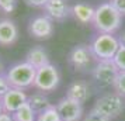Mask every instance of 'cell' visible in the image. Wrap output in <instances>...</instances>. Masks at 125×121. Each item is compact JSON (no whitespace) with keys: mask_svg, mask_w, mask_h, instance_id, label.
I'll return each instance as SVG.
<instances>
[{"mask_svg":"<svg viewBox=\"0 0 125 121\" xmlns=\"http://www.w3.org/2000/svg\"><path fill=\"white\" fill-rule=\"evenodd\" d=\"M28 34L35 40H49L53 35V20L46 14L35 16L28 23Z\"/></svg>","mask_w":125,"mask_h":121,"instance_id":"cell-8","label":"cell"},{"mask_svg":"<svg viewBox=\"0 0 125 121\" xmlns=\"http://www.w3.org/2000/svg\"><path fill=\"white\" fill-rule=\"evenodd\" d=\"M66 97L72 99L80 104H84L90 99V86L84 80H74L69 85L66 90Z\"/></svg>","mask_w":125,"mask_h":121,"instance_id":"cell-13","label":"cell"},{"mask_svg":"<svg viewBox=\"0 0 125 121\" xmlns=\"http://www.w3.org/2000/svg\"><path fill=\"white\" fill-rule=\"evenodd\" d=\"M27 6L31 7H45V4L49 0H24Z\"/></svg>","mask_w":125,"mask_h":121,"instance_id":"cell-25","label":"cell"},{"mask_svg":"<svg viewBox=\"0 0 125 121\" xmlns=\"http://www.w3.org/2000/svg\"><path fill=\"white\" fill-rule=\"evenodd\" d=\"M0 121H13V117L9 113H3V114L0 115Z\"/></svg>","mask_w":125,"mask_h":121,"instance_id":"cell-26","label":"cell"},{"mask_svg":"<svg viewBox=\"0 0 125 121\" xmlns=\"http://www.w3.org/2000/svg\"><path fill=\"white\" fill-rule=\"evenodd\" d=\"M111 4H113L121 16H125V0H111Z\"/></svg>","mask_w":125,"mask_h":121,"instance_id":"cell-24","label":"cell"},{"mask_svg":"<svg viewBox=\"0 0 125 121\" xmlns=\"http://www.w3.org/2000/svg\"><path fill=\"white\" fill-rule=\"evenodd\" d=\"M119 73L118 66L114 64L113 59H103L97 61L94 68L91 69V75L94 80L98 82L103 86H113L117 75Z\"/></svg>","mask_w":125,"mask_h":121,"instance_id":"cell-6","label":"cell"},{"mask_svg":"<svg viewBox=\"0 0 125 121\" xmlns=\"http://www.w3.org/2000/svg\"><path fill=\"white\" fill-rule=\"evenodd\" d=\"M27 101H28L27 93L24 92V90H21V89H16V87H11V89L4 94V97L0 100L1 107H3V111H4V113H9V114L16 113V111H17L18 109H21Z\"/></svg>","mask_w":125,"mask_h":121,"instance_id":"cell-10","label":"cell"},{"mask_svg":"<svg viewBox=\"0 0 125 121\" xmlns=\"http://www.w3.org/2000/svg\"><path fill=\"white\" fill-rule=\"evenodd\" d=\"M90 48L97 61L114 59L119 48V41L114 34H98L90 44Z\"/></svg>","mask_w":125,"mask_h":121,"instance_id":"cell-4","label":"cell"},{"mask_svg":"<svg viewBox=\"0 0 125 121\" xmlns=\"http://www.w3.org/2000/svg\"><path fill=\"white\" fill-rule=\"evenodd\" d=\"M35 75H37V69L25 61L11 65L6 70V76L10 86L16 87V89H21V90L34 87Z\"/></svg>","mask_w":125,"mask_h":121,"instance_id":"cell-2","label":"cell"},{"mask_svg":"<svg viewBox=\"0 0 125 121\" xmlns=\"http://www.w3.org/2000/svg\"><path fill=\"white\" fill-rule=\"evenodd\" d=\"M3 113H4V111H3V107H1V103H0V115L3 114Z\"/></svg>","mask_w":125,"mask_h":121,"instance_id":"cell-28","label":"cell"},{"mask_svg":"<svg viewBox=\"0 0 125 121\" xmlns=\"http://www.w3.org/2000/svg\"><path fill=\"white\" fill-rule=\"evenodd\" d=\"M118 41H119V45L125 46V31H122V34H121V37L118 38Z\"/></svg>","mask_w":125,"mask_h":121,"instance_id":"cell-27","label":"cell"},{"mask_svg":"<svg viewBox=\"0 0 125 121\" xmlns=\"http://www.w3.org/2000/svg\"><path fill=\"white\" fill-rule=\"evenodd\" d=\"M37 121H62L55 106H49L46 110L37 115Z\"/></svg>","mask_w":125,"mask_h":121,"instance_id":"cell-18","label":"cell"},{"mask_svg":"<svg viewBox=\"0 0 125 121\" xmlns=\"http://www.w3.org/2000/svg\"><path fill=\"white\" fill-rule=\"evenodd\" d=\"M82 121H111L108 117H105L104 114H101L98 110H96L94 107L87 113V114H84V117H83V120Z\"/></svg>","mask_w":125,"mask_h":121,"instance_id":"cell-20","label":"cell"},{"mask_svg":"<svg viewBox=\"0 0 125 121\" xmlns=\"http://www.w3.org/2000/svg\"><path fill=\"white\" fill-rule=\"evenodd\" d=\"M25 62H28L31 66H34L35 69H40L42 66L51 64L48 52L44 49V46H40V45L32 46L31 49H28L27 55H25Z\"/></svg>","mask_w":125,"mask_h":121,"instance_id":"cell-14","label":"cell"},{"mask_svg":"<svg viewBox=\"0 0 125 121\" xmlns=\"http://www.w3.org/2000/svg\"><path fill=\"white\" fill-rule=\"evenodd\" d=\"M0 73H3V65H1V62H0Z\"/></svg>","mask_w":125,"mask_h":121,"instance_id":"cell-29","label":"cell"},{"mask_svg":"<svg viewBox=\"0 0 125 121\" xmlns=\"http://www.w3.org/2000/svg\"><path fill=\"white\" fill-rule=\"evenodd\" d=\"M11 89L10 86V83L7 80V76H6V72H3V73H0V100L4 97V94H6L9 90Z\"/></svg>","mask_w":125,"mask_h":121,"instance_id":"cell-22","label":"cell"},{"mask_svg":"<svg viewBox=\"0 0 125 121\" xmlns=\"http://www.w3.org/2000/svg\"><path fill=\"white\" fill-rule=\"evenodd\" d=\"M13 121H37V113L28 104V101L24 104L21 109H18L16 113L11 114Z\"/></svg>","mask_w":125,"mask_h":121,"instance_id":"cell-17","label":"cell"},{"mask_svg":"<svg viewBox=\"0 0 125 121\" xmlns=\"http://www.w3.org/2000/svg\"><path fill=\"white\" fill-rule=\"evenodd\" d=\"M122 23V16L111 3H103L96 9L93 24L98 34H114Z\"/></svg>","mask_w":125,"mask_h":121,"instance_id":"cell-1","label":"cell"},{"mask_svg":"<svg viewBox=\"0 0 125 121\" xmlns=\"http://www.w3.org/2000/svg\"><path fill=\"white\" fill-rule=\"evenodd\" d=\"M113 61H114V64L118 66L119 70H125V46L119 45L118 51H117Z\"/></svg>","mask_w":125,"mask_h":121,"instance_id":"cell-21","label":"cell"},{"mask_svg":"<svg viewBox=\"0 0 125 121\" xmlns=\"http://www.w3.org/2000/svg\"><path fill=\"white\" fill-rule=\"evenodd\" d=\"M18 40V27L14 20L0 17V46L10 48Z\"/></svg>","mask_w":125,"mask_h":121,"instance_id":"cell-11","label":"cell"},{"mask_svg":"<svg viewBox=\"0 0 125 121\" xmlns=\"http://www.w3.org/2000/svg\"><path fill=\"white\" fill-rule=\"evenodd\" d=\"M58 113L61 115L62 121H82L84 117V110H83V104L74 101L69 97H62L56 104Z\"/></svg>","mask_w":125,"mask_h":121,"instance_id":"cell-9","label":"cell"},{"mask_svg":"<svg viewBox=\"0 0 125 121\" xmlns=\"http://www.w3.org/2000/svg\"><path fill=\"white\" fill-rule=\"evenodd\" d=\"M94 11H96V9H93L91 6L86 4V3H76V4L72 7V14H73V17L82 24L93 23Z\"/></svg>","mask_w":125,"mask_h":121,"instance_id":"cell-15","label":"cell"},{"mask_svg":"<svg viewBox=\"0 0 125 121\" xmlns=\"http://www.w3.org/2000/svg\"><path fill=\"white\" fill-rule=\"evenodd\" d=\"M17 6V0H0V10L4 13H11Z\"/></svg>","mask_w":125,"mask_h":121,"instance_id":"cell-23","label":"cell"},{"mask_svg":"<svg viewBox=\"0 0 125 121\" xmlns=\"http://www.w3.org/2000/svg\"><path fill=\"white\" fill-rule=\"evenodd\" d=\"M45 14L52 20H65L72 13V9L69 7L68 0H49L44 7Z\"/></svg>","mask_w":125,"mask_h":121,"instance_id":"cell-12","label":"cell"},{"mask_svg":"<svg viewBox=\"0 0 125 121\" xmlns=\"http://www.w3.org/2000/svg\"><path fill=\"white\" fill-rule=\"evenodd\" d=\"M93 59L97 58L94 56L90 45H84V44L73 46V49L69 54V64L79 72H86L90 69Z\"/></svg>","mask_w":125,"mask_h":121,"instance_id":"cell-7","label":"cell"},{"mask_svg":"<svg viewBox=\"0 0 125 121\" xmlns=\"http://www.w3.org/2000/svg\"><path fill=\"white\" fill-rule=\"evenodd\" d=\"M93 107L113 121L115 118H118L119 115L122 114V111L125 110V100L118 93L110 92L100 96L96 100Z\"/></svg>","mask_w":125,"mask_h":121,"instance_id":"cell-3","label":"cell"},{"mask_svg":"<svg viewBox=\"0 0 125 121\" xmlns=\"http://www.w3.org/2000/svg\"><path fill=\"white\" fill-rule=\"evenodd\" d=\"M28 104L32 107V110L37 113V115L40 113H42L44 110H46L49 106H52L49 103L48 97L45 96V93H42V92L32 93L31 96H28Z\"/></svg>","mask_w":125,"mask_h":121,"instance_id":"cell-16","label":"cell"},{"mask_svg":"<svg viewBox=\"0 0 125 121\" xmlns=\"http://www.w3.org/2000/svg\"><path fill=\"white\" fill-rule=\"evenodd\" d=\"M59 82H61V75H59L58 68L55 65L48 64L40 69H37L34 87L38 92H42L46 94V93H51L55 89H58Z\"/></svg>","mask_w":125,"mask_h":121,"instance_id":"cell-5","label":"cell"},{"mask_svg":"<svg viewBox=\"0 0 125 121\" xmlns=\"http://www.w3.org/2000/svg\"><path fill=\"white\" fill-rule=\"evenodd\" d=\"M113 87L115 93H118L122 97H125V70H119V73L117 75V77L113 83Z\"/></svg>","mask_w":125,"mask_h":121,"instance_id":"cell-19","label":"cell"}]
</instances>
